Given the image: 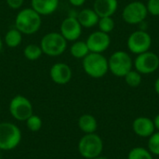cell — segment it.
Masks as SVG:
<instances>
[{"label": "cell", "mask_w": 159, "mask_h": 159, "mask_svg": "<svg viewBox=\"0 0 159 159\" xmlns=\"http://www.w3.org/2000/svg\"><path fill=\"white\" fill-rule=\"evenodd\" d=\"M134 68L141 75H150L159 68V57L153 51H146L137 55L133 61Z\"/></svg>", "instance_id": "obj_10"}, {"label": "cell", "mask_w": 159, "mask_h": 159, "mask_svg": "<svg viewBox=\"0 0 159 159\" xmlns=\"http://www.w3.org/2000/svg\"><path fill=\"white\" fill-rule=\"evenodd\" d=\"M78 152L82 157L93 159L101 156L103 150V142L96 133L85 134L78 142Z\"/></svg>", "instance_id": "obj_5"}, {"label": "cell", "mask_w": 159, "mask_h": 159, "mask_svg": "<svg viewBox=\"0 0 159 159\" xmlns=\"http://www.w3.org/2000/svg\"><path fill=\"white\" fill-rule=\"evenodd\" d=\"M86 43L90 52L103 53L109 48L111 45V37L109 34L98 30L91 33L88 36Z\"/></svg>", "instance_id": "obj_12"}, {"label": "cell", "mask_w": 159, "mask_h": 159, "mask_svg": "<svg viewBox=\"0 0 159 159\" xmlns=\"http://www.w3.org/2000/svg\"><path fill=\"white\" fill-rule=\"evenodd\" d=\"M89 52L90 51L88 48L86 41L76 40L70 47V54L75 59L83 60Z\"/></svg>", "instance_id": "obj_20"}, {"label": "cell", "mask_w": 159, "mask_h": 159, "mask_svg": "<svg viewBox=\"0 0 159 159\" xmlns=\"http://www.w3.org/2000/svg\"><path fill=\"white\" fill-rule=\"evenodd\" d=\"M22 35L23 34L18 29H16V28L9 29L5 34L4 42L10 48H18L22 42Z\"/></svg>", "instance_id": "obj_19"}, {"label": "cell", "mask_w": 159, "mask_h": 159, "mask_svg": "<svg viewBox=\"0 0 159 159\" xmlns=\"http://www.w3.org/2000/svg\"><path fill=\"white\" fill-rule=\"evenodd\" d=\"M9 113L17 121H26L34 115L33 104L28 98L22 95L14 96L9 102Z\"/></svg>", "instance_id": "obj_7"}, {"label": "cell", "mask_w": 159, "mask_h": 159, "mask_svg": "<svg viewBox=\"0 0 159 159\" xmlns=\"http://www.w3.org/2000/svg\"><path fill=\"white\" fill-rule=\"evenodd\" d=\"M153 121H154L155 129H157V131H159V114L157 116H156V117H155V119Z\"/></svg>", "instance_id": "obj_30"}, {"label": "cell", "mask_w": 159, "mask_h": 159, "mask_svg": "<svg viewBox=\"0 0 159 159\" xmlns=\"http://www.w3.org/2000/svg\"><path fill=\"white\" fill-rule=\"evenodd\" d=\"M148 11L146 5L142 1H132L125 6L122 11L124 21L130 25L143 23L147 18Z\"/></svg>", "instance_id": "obj_8"}, {"label": "cell", "mask_w": 159, "mask_h": 159, "mask_svg": "<svg viewBox=\"0 0 159 159\" xmlns=\"http://www.w3.org/2000/svg\"><path fill=\"white\" fill-rule=\"evenodd\" d=\"M148 150L152 155L159 156V131L154 132L148 140Z\"/></svg>", "instance_id": "obj_26"}, {"label": "cell", "mask_w": 159, "mask_h": 159, "mask_svg": "<svg viewBox=\"0 0 159 159\" xmlns=\"http://www.w3.org/2000/svg\"><path fill=\"white\" fill-rule=\"evenodd\" d=\"M76 18L83 28H92L96 26L100 19L93 8H83L77 13Z\"/></svg>", "instance_id": "obj_17"}, {"label": "cell", "mask_w": 159, "mask_h": 159, "mask_svg": "<svg viewBox=\"0 0 159 159\" xmlns=\"http://www.w3.org/2000/svg\"><path fill=\"white\" fill-rule=\"evenodd\" d=\"M118 8L117 0H95L93 9L101 17H113Z\"/></svg>", "instance_id": "obj_15"}, {"label": "cell", "mask_w": 159, "mask_h": 159, "mask_svg": "<svg viewBox=\"0 0 159 159\" xmlns=\"http://www.w3.org/2000/svg\"><path fill=\"white\" fill-rule=\"evenodd\" d=\"M41 25L42 16L32 7L20 8L15 17V28L22 34H34L39 31Z\"/></svg>", "instance_id": "obj_1"}, {"label": "cell", "mask_w": 159, "mask_h": 159, "mask_svg": "<svg viewBox=\"0 0 159 159\" xmlns=\"http://www.w3.org/2000/svg\"><path fill=\"white\" fill-rule=\"evenodd\" d=\"M133 61L130 55L123 50L114 52L108 59L109 71L117 77H124L132 70Z\"/></svg>", "instance_id": "obj_6"}, {"label": "cell", "mask_w": 159, "mask_h": 159, "mask_svg": "<svg viewBox=\"0 0 159 159\" xmlns=\"http://www.w3.org/2000/svg\"><path fill=\"white\" fill-rule=\"evenodd\" d=\"M2 48H3V40H2V38H1V36H0V51H1V49H2Z\"/></svg>", "instance_id": "obj_32"}, {"label": "cell", "mask_w": 159, "mask_h": 159, "mask_svg": "<svg viewBox=\"0 0 159 159\" xmlns=\"http://www.w3.org/2000/svg\"><path fill=\"white\" fill-rule=\"evenodd\" d=\"M67 42L60 32H50L41 38L39 46L43 54L48 57H58L67 49Z\"/></svg>", "instance_id": "obj_3"}, {"label": "cell", "mask_w": 159, "mask_h": 159, "mask_svg": "<svg viewBox=\"0 0 159 159\" xmlns=\"http://www.w3.org/2000/svg\"><path fill=\"white\" fill-rule=\"evenodd\" d=\"M83 27L79 23L76 16H67L61 23L60 33L61 34L70 42H75L79 39L82 34Z\"/></svg>", "instance_id": "obj_11"}, {"label": "cell", "mask_w": 159, "mask_h": 159, "mask_svg": "<svg viewBox=\"0 0 159 159\" xmlns=\"http://www.w3.org/2000/svg\"><path fill=\"white\" fill-rule=\"evenodd\" d=\"M84 72L92 78H102L109 71L108 59L102 53L89 52L82 60Z\"/></svg>", "instance_id": "obj_2"}, {"label": "cell", "mask_w": 159, "mask_h": 159, "mask_svg": "<svg viewBox=\"0 0 159 159\" xmlns=\"http://www.w3.org/2000/svg\"><path fill=\"white\" fill-rule=\"evenodd\" d=\"M7 2V5L11 8V9H14V10H18V9H20L23 3H24V0H6Z\"/></svg>", "instance_id": "obj_28"}, {"label": "cell", "mask_w": 159, "mask_h": 159, "mask_svg": "<svg viewBox=\"0 0 159 159\" xmlns=\"http://www.w3.org/2000/svg\"><path fill=\"white\" fill-rule=\"evenodd\" d=\"M78 127L85 134H90L95 133L98 128V123L92 115L85 114L78 118Z\"/></svg>", "instance_id": "obj_18"}, {"label": "cell", "mask_w": 159, "mask_h": 159, "mask_svg": "<svg viewBox=\"0 0 159 159\" xmlns=\"http://www.w3.org/2000/svg\"><path fill=\"white\" fill-rule=\"evenodd\" d=\"M68 1H69V3H70L73 7H82V6L86 3L87 0H68Z\"/></svg>", "instance_id": "obj_29"}, {"label": "cell", "mask_w": 159, "mask_h": 159, "mask_svg": "<svg viewBox=\"0 0 159 159\" xmlns=\"http://www.w3.org/2000/svg\"><path fill=\"white\" fill-rule=\"evenodd\" d=\"M152 37L145 30H137L129 34L127 40L128 49L135 55L142 54L150 49Z\"/></svg>", "instance_id": "obj_9"}, {"label": "cell", "mask_w": 159, "mask_h": 159, "mask_svg": "<svg viewBox=\"0 0 159 159\" xmlns=\"http://www.w3.org/2000/svg\"><path fill=\"white\" fill-rule=\"evenodd\" d=\"M50 79L57 85L68 84L73 76L71 67L64 62H56L49 69Z\"/></svg>", "instance_id": "obj_13"}, {"label": "cell", "mask_w": 159, "mask_h": 159, "mask_svg": "<svg viewBox=\"0 0 159 159\" xmlns=\"http://www.w3.org/2000/svg\"><path fill=\"white\" fill-rule=\"evenodd\" d=\"M97 25H98L100 31L106 33V34H110L115 29L116 22H115L113 17H101L99 19Z\"/></svg>", "instance_id": "obj_23"}, {"label": "cell", "mask_w": 159, "mask_h": 159, "mask_svg": "<svg viewBox=\"0 0 159 159\" xmlns=\"http://www.w3.org/2000/svg\"><path fill=\"white\" fill-rule=\"evenodd\" d=\"M60 0H31V7L41 16L53 14L59 7Z\"/></svg>", "instance_id": "obj_16"}, {"label": "cell", "mask_w": 159, "mask_h": 159, "mask_svg": "<svg viewBox=\"0 0 159 159\" xmlns=\"http://www.w3.org/2000/svg\"><path fill=\"white\" fill-rule=\"evenodd\" d=\"M23 55L26 60L30 61H34L40 59V57L43 55V51L40 48V46L36 44H29L27 45L23 49Z\"/></svg>", "instance_id": "obj_21"}, {"label": "cell", "mask_w": 159, "mask_h": 159, "mask_svg": "<svg viewBox=\"0 0 159 159\" xmlns=\"http://www.w3.org/2000/svg\"><path fill=\"white\" fill-rule=\"evenodd\" d=\"M20 128L11 122L0 123V151H11L21 142Z\"/></svg>", "instance_id": "obj_4"}, {"label": "cell", "mask_w": 159, "mask_h": 159, "mask_svg": "<svg viewBox=\"0 0 159 159\" xmlns=\"http://www.w3.org/2000/svg\"><path fill=\"white\" fill-rule=\"evenodd\" d=\"M0 158H1V156H0Z\"/></svg>", "instance_id": "obj_35"}, {"label": "cell", "mask_w": 159, "mask_h": 159, "mask_svg": "<svg viewBox=\"0 0 159 159\" xmlns=\"http://www.w3.org/2000/svg\"><path fill=\"white\" fill-rule=\"evenodd\" d=\"M146 7L149 14L156 17L159 16V0H148Z\"/></svg>", "instance_id": "obj_27"}, {"label": "cell", "mask_w": 159, "mask_h": 159, "mask_svg": "<svg viewBox=\"0 0 159 159\" xmlns=\"http://www.w3.org/2000/svg\"><path fill=\"white\" fill-rule=\"evenodd\" d=\"M132 129L135 134L142 138H149L156 131L154 121L145 116L137 117L132 123Z\"/></svg>", "instance_id": "obj_14"}, {"label": "cell", "mask_w": 159, "mask_h": 159, "mask_svg": "<svg viewBox=\"0 0 159 159\" xmlns=\"http://www.w3.org/2000/svg\"><path fill=\"white\" fill-rule=\"evenodd\" d=\"M25 122H26L27 129L32 132L39 131L42 128V125H43L42 119L36 115H32Z\"/></svg>", "instance_id": "obj_25"}, {"label": "cell", "mask_w": 159, "mask_h": 159, "mask_svg": "<svg viewBox=\"0 0 159 159\" xmlns=\"http://www.w3.org/2000/svg\"><path fill=\"white\" fill-rule=\"evenodd\" d=\"M155 90H156L157 94L159 95V77H157V79L155 82Z\"/></svg>", "instance_id": "obj_31"}, {"label": "cell", "mask_w": 159, "mask_h": 159, "mask_svg": "<svg viewBox=\"0 0 159 159\" xmlns=\"http://www.w3.org/2000/svg\"><path fill=\"white\" fill-rule=\"evenodd\" d=\"M0 110H1V106H0Z\"/></svg>", "instance_id": "obj_34"}, {"label": "cell", "mask_w": 159, "mask_h": 159, "mask_svg": "<svg viewBox=\"0 0 159 159\" xmlns=\"http://www.w3.org/2000/svg\"><path fill=\"white\" fill-rule=\"evenodd\" d=\"M125 81L127 83L128 86L131 87V88H137L141 85L142 83V75L137 72L136 70H130L125 76Z\"/></svg>", "instance_id": "obj_24"}, {"label": "cell", "mask_w": 159, "mask_h": 159, "mask_svg": "<svg viewBox=\"0 0 159 159\" xmlns=\"http://www.w3.org/2000/svg\"><path fill=\"white\" fill-rule=\"evenodd\" d=\"M128 159H153V155L143 147H135L129 151Z\"/></svg>", "instance_id": "obj_22"}, {"label": "cell", "mask_w": 159, "mask_h": 159, "mask_svg": "<svg viewBox=\"0 0 159 159\" xmlns=\"http://www.w3.org/2000/svg\"><path fill=\"white\" fill-rule=\"evenodd\" d=\"M93 159H108V158H106V157H95V158H93Z\"/></svg>", "instance_id": "obj_33"}]
</instances>
